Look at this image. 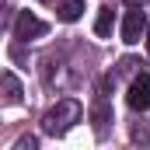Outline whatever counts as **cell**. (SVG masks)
I'll return each mask as SVG.
<instances>
[{"mask_svg": "<svg viewBox=\"0 0 150 150\" xmlns=\"http://www.w3.org/2000/svg\"><path fill=\"white\" fill-rule=\"evenodd\" d=\"M49 32V25L42 21V18H35L32 11H21L18 18H14V38L18 42H32V38H42Z\"/></svg>", "mask_w": 150, "mask_h": 150, "instance_id": "obj_2", "label": "cell"}, {"mask_svg": "<svg viewBox=\"0 0 150 150\" xmlns=\"http://www.w3.org/2000/svg\"><path fill=\"white\" fill-rule=\"evenodd\" d=\"M126 101H129V108L133 112H147L150 108V77L140 74L129 80V94H126Z\"/></svg>", "mask_w": 150, "mask_h": 150, "instance_id": "obj_5", "label": "cell"}, {"mask_svg": "<svg viewBox=\"0 0 150 150\" xmlns=\"http://www.w3.org/2000/svg\"><path fill=\"white\" fill-rule=\"evenodd\" d=\"M147 52H150V28H147Z\"/></svg>", "mask_w": 150, "mask_h": 150, "instance_id": "obj_13", "label": "cell"}, {"mask_svg": "<svg viewBox=\"0 0 150 150\" xmlns=\"http://www.w3.org/2000/svg\"><path fill=\"white\" fill-rule=\"evenodd\" d=\"M56 14H59V21H80V14H84V0H63L59 7H56Z\"/></svg>", "mask_w": 150, "mask_h": 150, "instance_id": "obj_8", "label": "cell"}, {"mask_svg": "<svg viewBox=\"0 0 150 150\" xmlns=\"http://www.w3.org/2000/svg\"><path fill=\"white\" fill-rule=\"evenodd\" d=\"M91 122H94V133L98 140L108 136V122H112V105H108V94L94 91V101H91Z\"/></svg>", "mask_w": 150, "mask_h": 150, "instance_id": "obj_4", "label": "cell"}, {"mask_svg": "<svg viewBox=\"0 0 150 150\" xmlns=\"http://www.w3.org/2000/svg\"><path fill=\"white\" fill-rule=\"evenodd\" d=\"M129 136H133V140H136V143H147V140H150V126H147V122H136V126H133V133H129Z\"/></svg>", "mask_w": 150, "mask_h": 150, "instance_id": "obj_9", "label": "cell"}, {"mask_svg": "<svg viewBox=\"0 0 150 150\" xmlns=\"http://www.w3.org/2000/svg\"><path fill=\"white\" fill-rule=\"evenodd\" d=\"M150 0H126V7H147Z\"/></svg>", "mask_w": 150, "mask_h": 150, "instance_id": "obj_12", "label": "cell"}, {"mask_svg": "<svg viewBox=\"0 0 150 150\" xmlns=\"http://www.w3.org/2000/svg\"><path fill=\"white\" fill-rule=\"evenodd\" d=\"M80 119H84L80 101H77V98H59L49 112L42 115V133H45V136H63V133L74 129Z\"/></svg>", "mask_w": 150, "mask_h": 150, "instance_id": "obj_1", "label": "cell"}, {"mask_svg": "<svg viewBox=\"0 0 150 150\" xmlns=\"http://www.w3.org/2000/svg\"><path fill=\"white\" fill-rule=\"evenodd\" d=\"M115 28V11L112 7H98V18H94V35L98 38H108Z\"/></svg>", "mask_w": 150, "mask_h": 150, "instance_id": "obj_7", "label": "cell"}, {"mask_svg": "<svg viewBox=\"0 0 150 150\" xmlns=\"http://www.w3.org/2000/svg\"><path fill=\"white\" fill-rule=\"evenodd\" d=\"M143 35H147V14H143V7H129V14L122 21V42L136 45Z\"/></svg>", "mask_w": 150, "mask_h": 150, "instance_id": "obj_3", "label": "cell"}, {"mask_svg": "<svg viewBox=\"0 0 150 150\" xmlns=\"http://www.w3.org/2000/svg\"><path fill=\"white\" fill-rule=\"evenodd\" d=\"M136 67H140V63H136V59H122V63H119V74H133V70H136Z\"/></svg>", "mask_w": 150, "mask_h": 150, "instance_id": "obj_11", "label": "cell"}, {"mask_svg": "<svg viewBox=\"0 0 150 150\" xmlns=\"http://www.w3.org/2000/svg\"><path fill=\"white\" fill-rule=\"evenodd\" d=\"M35 147H38L35 136H21V140H18V150H35Z\"/></svg>", "mask_w": 150, "mask_h": 150, "instance_id": "obj_10", "label": "cell"}, {"mask_svg": "<svg viewBox=\"0 0 150 150\" xmlns=\"http://www.w3.org/2000/svg\"><path fill=\"white\" fill-rule=\"evenodd\" d=\"M21 98H25L21 80L11 74V70H4V74H0V101H4V105H21Z\"/></svg>", "mask_w": 150, "mask_h": 150, "instance_id": "obj_6", "label": "cell"}]
</instances>
